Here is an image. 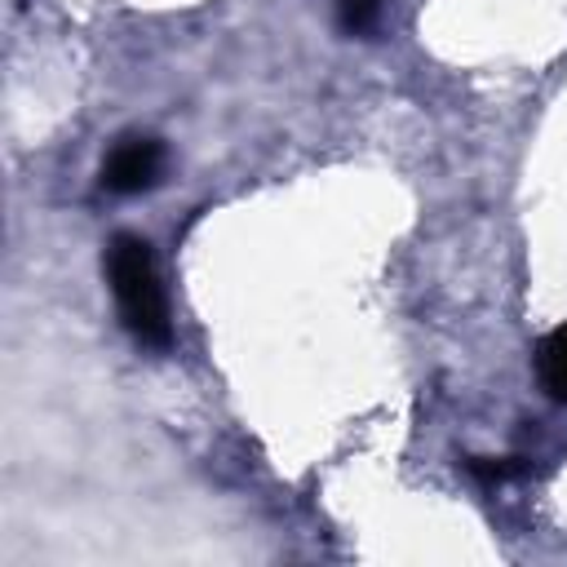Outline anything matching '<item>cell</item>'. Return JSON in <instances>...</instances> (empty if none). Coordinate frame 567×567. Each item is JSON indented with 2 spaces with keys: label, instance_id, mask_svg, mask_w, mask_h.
<instances>
[{
  "label": "cell",
  "instance_id": "obj_4",
  "mask_svg": "<svg viewBox=\"0 0 567 567\" xmlns=\"http://www.w3.org/2000/svg\"><path fill=\"white\" fill-rule=\"evenodd\" d=\"M337 18L350 35H368L381 18V0H337Z\"/></svg>",
  "mask_w": 567,
  "mask_h": 567
},
{
  "label": "cell",
  "instance_id": "obj_5",
  "mask_svg": "<svg viewBox=\"0 0 567 567\" xmlns=\"http://www.w3.org/2000/svg\"><path fill=\"white\" fill-rule=\"evenodd\" d=\"M470 470H474L483 483H505L509 474H518V465H509V461H492V456H474Z\"/></svg>",
  "mask_w": 567,
  "mask_h": 567
},
{
  "label": "cell",
  "instance_id": "obj_2",
  "mask_svg": "<svg viewBox=\"0 0 567 567\" xmlns=\"http://www.w3.org/2000/svg\"><path fill=\"white\" fill-rule=\"evenodd\" d=\"M164 168V146L146 133H133V137H120L102 164V186L115 190V195H137L146 186H155Z\"/></svg>",
  "mask_w": 567,
  "mask_h": 567
},
{
  "label": "cell",
  "instance_id": "obj_3",
  "mask_svg": "<svg viewBox=\"0 0 567 567\" xmlns=\"http://www.w3.org/2000/svg\"><path fill=\"white\" fill-rule=\"evenodd\" d=\"M536 372H540V385L554 403H567V323H558L540 350H536Z\"/></svg>",
  "mask_w": 567,
  "mask_h": 567
},
{
  "label": "cell",
  "instance_id": "obj_1",
  "mask_svg": "<svg viewBox=\"0 0 567 567\" xmlns=\"http://www.w3.org/2000/svg\"><path fill=\"white\" fill-rule=\"evenodd\" d=\"M106 279H111L120 323L142 346L164 350L173 341V323H168V306H164V288H159L151 244L137 239V235H115L111 248H106Z\"/></svg>",
  "mask_w": 567,
  "mask_h": 567
}]
</instances>
